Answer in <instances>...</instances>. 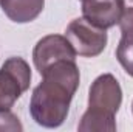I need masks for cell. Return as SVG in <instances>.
<instances>
[{
    "label": "cell",
    "mask_w": 133,
    "mask_h": 132,
    "mask_svg": "<svg viewBox=\"0 0 133 132\" xmlns=\"http://www.w3.org/2000/svg\"><path fill=\"white\" fill-rule=\"evenodd\" d=\"M76 51L65 36L48 34L37 40L33 50V62L36 70L42 75L46 68L59 61L71 59L76 61Z\"/></svg>",
    "instance_id": "5b68a950"
},
{
    "label": "cell",
    "mask_w": 133,
    "mask_h": 132,
    "mask_svg": "<svg viewBox=\"0 0 133 132\" xmlns=\"http://www.w3.org/2000/svg\"><path fill=\"white\" fill-rule=\"evenodd\" d=\"M132 112H133V103H132Z\"/></svg>",
    "instance_id": "7c38bea8"
},
{
    "label": "cell",
    "mask_w": 133,
    "mask_h": 132,
    "mask_svg": "<svg viewBox=\"0 0 133 132\" xmlns=\"http://www.w3.org/2000/svg\"><path fill=\"white\" fill-rule=\"evenodd\" d=\"M0 5L9 20L16 23H30L43 11L45 0H2Z\"/></svg>",
    "instance_id": "52a82bcc"
},
{
    "label": "cell",
    "mask_w": 133,
    "mask_h": 132,
    "mask_svg": "<svg viewBox=\"0 0 133 132\" xmlns=\"http://www.w3.org/2000/svg\"><path fill=\"white\" fill-rule=\"evenodd\" d=\"M124 2V8L125 6H133V0H122Z\"/></svg>",
    "instance_id": "8fae6325"
},
{
    "label": "cell",
    "mask_w": 133,
    "mask_h": 132,
    "mask_svg": "<svg viewBox=\"0 0 133 132\" xmlns=\"http://www.w3.org/2000/svg\"><path fill=\"white\" fill-rule=\"evenodd\" d=\"M116 59L124 71L133 78V42L121 39L116 47Z\"/></svg>",
    "instance_id": "ba28073f"
},
{
    "label": "cell",
    "mask_w": 133,
    "mask_h": 132,
    "mask_svg": "<svg viewBox=\"0 0 133 132\" xmlns=\"http://www.w3.org/2000/svg\"><path fill=\"white\" fill-rule=\"evenodd\" d=\"M0 131L20 132L23 131V126L19 121V117L14 115L11 110H2L0 112Z\"/></svg>",
    "instance_id": "30bf717a"
},
{
    "label": "cell",
    "mask_w": 133,
    "mask_h": 132,
    "mask_svg": "<svg viewBox=\"0 0 133 132\" xmlns=\"http://www.w3.org/2000/svg\"><path fill=\"white\" fill-rule=\"evenodd\" d=\"M65 37L77 56L96 58L105 50L108 36L107 30L87 20L84 16L73 19L65 28Z\"/></svg>",
    "instance_id": "277c9868"
},
{
    "label": "cell",
    "mask_w": 133,
    "mask_h": 132,
    "mask_svg": "<svg viewBox=\"0 0 133 132\" xmlns=\"http://www.w3.org/2000/svg\"><path fill=\"white\" fill-rule=\"evenodd\" d=\"M30 64L19 56L8 58L0 68V112L11 110L31 84Z\"/></svg>",
    "instance_id": "3957f363"
},
{
    "label": "cell",
    "mask_w": 133,
    "mask_h": 132,
    "mask_svg": "<svg viewBox=\"0 0 133 132\" xmlns=\"http://www.w3.org/2000/svg\"><path fill=\"white\" fill-rule=\"evenodd\" d=\"M82 16L91 23L108 30L119 23L124 11L122 0H81Z\"/></svg>",
    "instance_id": "8992f818"
},
{
    "label": "cell",
    "mask_w": 133,
    "mask_h": 132,
    "mask_svg": "<svg viewBox=\"0 0 133 132\" xmlns=\"http://www.w3.org/2000/svg\"><path fill=\"white\" fill-rule=\"evenodd\" d=\"M122 104V89L111 73L99 75L90 86L88 107L79 121L81 132H115L118 113Z\"/></svg>",
    "instance_id": "7a4b0ae2"
},
{
    "label": "cell",
    "mask_w": 133,
    "mask_h": 132,
    "mask_svg": "<svg viewBox=\"0 0 133 132\" xmlns=\"http://www.w3.org/2000/svg\"><path fill=\"white\" fill-rule=\"evenodd\" d=\"M40 76L42 81L30 99V113L39 126L54 129L68 117L71 99L81 82L79 67L76 61L64 59L50 65Z\"/></svg>",
    "instance_id": "6da1fadb"
},
{
    "label": "cell",
    "mask_w": 133,
    "mask_h": 132,
    "mask_svg": "<svg viewBox=\"0 0 133 132\" xmlns=\"http://www.w3.org/2000/svg\"><path fill=\"white\" fill-rule=\"evenodd\" d=\"M0 2H2V0H0Z\"/></svg>",
    "instance_id": "4fadbf2b"
},
{
    "label": "cell",
    "mask_w": 133,
    "mask_h": 132,
    "mask_svg": "<svg viewBox=\"0 0 133 132\" xmlns=\"http://www.w3.org/2000/svg\"><path fill=\"white\" fill-rule=\"evenodd\" d=\"M118 25L121 28V39L133 42V6L124 8Z\"/></svg>",
    "instance_id": "9c48e42d"
}]
</instances>
